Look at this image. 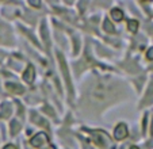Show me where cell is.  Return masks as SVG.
Segmentation results:
<instances>
[{
    "label": "cell",
    "instance_id": "6da1fadb",
    "mask_svg": "<svg viewBox=\"0 0 153 149\" xmlns=\"http://www.w3.org/2000/svg\"><path fill=\"white\" fill-rule=\"evenodd\" d=\"M111 94H113V88L104 81H96L91 88V99L96 103L107 102L108 98L111 96Z\"/></svg>",
    "mask_w": 153,
    "mask_h": 149
},
{
    "label": "cell",
    "instance_id": "7a4b0ae2",
    "mask_svg": "<svg viewBox=\"0 0 153 149\" xmlns=\"http://www.w3.org/2000/svg\"><path fill=\"white\" fill-rule=\"evenodd\" d=\"M91 136H92L94 142L98 146L103 149H110L113 148V141H111L110 136L104 133L103 130H91Z\"/></svg>",
    "mask_w": 153,
    "mask_h": 149
},
{
    "label": "cell",
    "instance_id": "3957f363",
    "mask_svg": "<svg viewBox=\"0 0 153 149\" xmlns=\"http://www.w3.org/2000/svg\"><path fill=\"white\" fill-rule=\"evenodd\" d=\"M57 58L60 61V65H61V72L64 74V79L67 81V87L69 89V94L71 96H73V87H72V83H71V77H69V71H68V66H67V63L64 60V56L61 53H57Z\"/></svg>",
    "mask_w": 153,
    "mask_h": 149
},
{
    "label": "cell",
    "instance_id": "277c9868",
    "mask_svg": "<svg viewBox=\"0 0 153 149\" xmlns=\"http://www.w3.org/2000/svg\"><path fill=\"white\" fill-rule=\"evenodd\" d=\"M48 141H49V138H48V136L45 134V133H38L37 136H34V137L31 138L30 144H31L34 148H38V146H41L42 144L48 142Z\"/></svg>",
    "mask_w": 153,
    "mask_h": 149
},
{
    "label": "cell",
    "instance_id": "5b68a950",
    "mask_svg": "<svg viewBox=\"0 0 153 149\" xmlns=\"http://www.w3.org/2000/svg\"><path fill=\"white\" fill-rule=\"evenodd\" d=\"M114 136H115L117 140H123L127 136V126L125 123H119L115 127V130H114Z\"/></svg>",
    "mask_w": 153,
    "mask_h": 149
},
{
    "label": "cell",
    "instance_id": "8992f818",
    "mask_svg": "<svg viewBox=\"0 0 153 149\" xmlns=\"http://www.w3.org/2000/svg\"><path fill=\"white\" fill-rule=\"evenodd\" d=\"M23 79H25V81H27V83H33V81H34V79H35V69H34V66H33V65L27 66V69L25 71V73H23Z\"/></svg>",
    "mask_w": 153,
    "mask_h": 149
},
{
    "label": "cell",
    "instance_id": "52a82bcc",
    "mask_svg": "<svg viewBox=\"0 0 153 149\" xmlns=\"http://www.w3.org/2000/svg\"><path fill=\"white\" fill-rule=\"evenodd\" d=\"M31 121L34 123H37V125H39V126L45 127V129H49V125H48V122L43 119L42 117H39V115H38L35 111H31Z\"/></svg>",
    "mask_w": 153,
    "mask_h": 149
},
{
    "label": "cell",
    "instance_id": "ba28073f",
    "mask_svg": "<svg viewBox=\"0 0 153 149\" xmlns=\"http://www.w3.org/2000/svg\"><path fill=\"white\" fill-rule=\"evenodd\" d=\"M41 35H42V39L45 42V46L46 49L50 48V38H49V33H48V29H46V25L42 23V26H41Z\"/></svg>",
    "mask_w": 153,
    "mask_h": 149
},
{
    "label": "cell",
    "instance_id": "9c48e42d",
    "mask_svg": "<svg viewBox=\"0 0 153 149\" xmlns=\"http://www.w3.org/2000/svg\"><path fill=\"white\" fill-rule=\"evenodd\" d=\"M152 101H153V83L149 86V88H148V92L145 94V99L142 101V103H141V106H145V104H149V103H152Z\"/></svg>",
    "mask_w": 153,
    "mask_h": 149
},
{
    "label": "cell",
    "instance_id": "30bf717a",
    "mask_svg": "<svg viewBox=\"0 0 153 149\" xmlns=\"http://www.w3.org/2000/svg\"><path fill=\"white\" fill-rule=\"evenodd\" d=\"M7 89H8L10 92H14V94H22V92L25 91L23 87L16 83H7Z\"/></svg>",
    "mask_w": 153,
    "mask_h": 149
},
{
    "label": "cell",
    "instance_id": "8fae6325",
    "mask_svg": "<svg viewBox=\"0 0 153 149\" xmlns=\"http://www.w3.org/2000/svg\"><path fill=\"white\" fill-rule=\"evenodd\" d=\"M11 104L10 103H3L1 104V111H0V118H8L11 115Z\"/></svg>",
    "mask_w": 153,
    "mask_h": 149
},
{
    "label": "cell",
    "instance_id": "7c38bea8",
    "mask_svg": "<svg viewBox=\"0 0 153 149\" xmlns=\"http://www.w3.org/2000/svg\"><path fill=\"white\" fill-rule=\"evenodd\" d=\"M111 18H113L115 22H121V20L123 19V12L118 8H114V10H111Z\"/></svg>",
    "mask_w": 153,
    "mask_h": 149
},
{
    "label": "cell",
    "instance_id": "4fadbf2b",
    "mask_svg": "<svg viewBox=\"0 0 153 149\" xmlns=\"http://www.w3.org/2000/svg\"><path fill=\"white\" fill-rule=\"evenodd\" d=\"M20 127H22V126H20V122H19V121H16V119H12V121H11L10 129H11V134H12V136L16 134V133L20 130Z\"/></svg>",
    "mask_w": 153,
    "mask_h": 149
},
{
    "label": "cell",
    "instance_id": "5bb4252c",
    "mask_svg": "<svg viewBox=\"0 0 153 149\" xmlns=\"http://www.w3.org/2000/svg\"><path fill=\"white\" fill-rule=\"evenodd\" d=\"M127 27H129V30L131 33H137V29H138V22H137V20H129Z\"/></svg>",
    "mask_w": 153,
    "mask_h": 149
},
{
    "label": "cell",
    "instance_id": "9a60e30c",
    "mask_svg": "<svg viewBox=\"0 0 153 149\" xmlns=\"http://www.w3.org/2000/svg\"><path fill=\"white\" fill-rule=\"evenodd\" d=\"M103 27H104V30H106L107 33H110V34H113V33H115V29H114V26H113V25H111V22H108V20H106V22H104Z\"/></svg>",
    "mask_w": 153,
    "mask_h": 149
},
{
    "label": "cell",
    "instance_id": "2e32d148",
    "mask_svg": "<svg viewBox=\"0 0 153 149\" xmlns=\"http://www.w3.org/2000/svg\"><path fill=\"white\" fill-rule=\"evenodd\" d=\"M43 111L46 112V114H49L50 117H56V114H54V111L52 110V107H49L48 104H46V106H43Z\"/></svg>",
    "mask_w": 153,
    "mask_h": 149
},
{
    "label": "cell",
    "instance_id": "e0dca14e",
    "mask_svg": "<svg viewBox=\"0 0 153 149\" xmlns=\"http://www.w3.org/2000/svg\"><path fill=\"white\" fill-rule=\"evenodd\" d=\"M146 57L149 58V60H153V48H150L149 50H148V54H146Z\"/></svg>",
    "mask_w": 153,
    "mask_h": 149
},
{
    "label": "cell",
    "instance_id": "ac0fdd59",
    "mask_svg": "<svg viewBox=\"0 0 153 149\" xmlns=\"http://www.w3.org/2000/svg\"><path fill=\"white\" fill-rule=\"evenodd\" d=\"M30 6H33V7H39L41 3H39V1H33V0H30Z\"/></svg>",
    "mask_w": 153,
    "mask_h": 149
},
{
    "label": "cell",
    "instance_id": "d6986e66",
    "mask_svg": "<svg viewBox=\"0 0 153 149\" xmlns=\"http://www.w3.org/2000/svg\"><path fill=\"white\" fill-rule=\"evenodd\" d=\"M3 149H16V148H15L14 145H11V144H10V145H6V146H4Z\"/></svg>",
    "mask_w": 153,
    "mask_h": 149
},
{
    "label": "cell",
    "instance_id": "ffe728a7",
    "mask_svg": "<svg viewBox=\"0 0 153 149\" xmlns=\"http://www.w3.org/2000/svg\"><path fill=\"white\" fill-rule=\"evenodd\" d=\"M45 149H56V148H54V146H53V145H49V146H48V148H45Z\"/></svg>",
    "mask_w": 153,
    "mask_h": 149
},
{
    "label": "cell",
    "instance_id": "44dd1931",
    "mask_svg": "<svg viewBox=\"0 0 153 149\" xmlns=\"http://www.w3.org/2000/svg\"><path fill=\"white\" fill-rule=\"evenodd\" d=\"M130 149H140L138 146H130Z\"/></svg>",
    "mask_w": 153,
    "mask_h": 149
},
{
    "label": "cell",
    "instance_id": "7402d4cb",
    "mask_svg": "<svg viewBox=\"0 0 153 149\" xmlns=\"http://www.w3.org/2000/svg\"><path fill=\"white\" fill-rule=\"evenodd\" d=\"M1 58H3V56H1V54H0V61H1Z\"/></svg>",
    "mask_w": 153,
    "mask_h": 149
}]
</instances>
